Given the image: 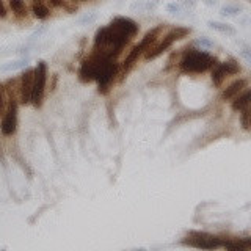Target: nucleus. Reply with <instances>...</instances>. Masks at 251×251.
I'll list each match as a JSON object with an SVG mask.
<instances>
[{"label":"nucleus","mask_w":251,"mask_h":251,"mask_svg":"<svg viewBox=\"0 0 251 251\" xmlns=\"http://www.w3.org/2000/svg\"><path fill=\"white\" fill-rule=\"evenodd\" d=\"M223 247L227 250H248L251 248V239H231L223 242Z\"/></svg>","instance_id":"obj_10"},{"label":"nucleus","mask_w":251,"mask_h":251,"mask_svg":"<svg viewBox=\"0 0 251 251\" xmlns=\"http://www.w3.org/2000/svg\"><path fill=\"white\" fill-rule=\"evenodd\" d=\"M217 65V60L210 57L209 53L201 50H190L184 55L182 61H180V69L184 73H204L210 68Z\"/></svg>","instance_id":"obj_1"},{"label":"nucleus","mask_w":251,"mask_h":251,"mask_svg":"<svg viewBox=\"0 0 251 251\" xmlns=\"http://www.w3.org/2000/svg\"><path fill=\"white\" fill-rule=\"evenodd\" d=\"M239 71H240V66L232 60L225 61V63H217L214 66V71H212V82H214V85L220 86L227 75L237 74Z\"/></svg>","instance_id":"obj_5"},{"label":"nucleus","mask_w":251,"mask_h":251,"mask_svg":"<svg viewBox=\"0 0 251 251\" xmlns=\"http://www.w3.org/2000/svg\"><path fill=\"white\" fill-rule=\"evenodd\" d=\"M247 88V80H243V78H240V80H235L234 83H231L227 88L223 91L222 94V99L223 100H229V99H234L235 96H239V93Z\"/></svg>","instance_id":"obj_8"},{"label":"nucleus","mask_w":251,"mask_h":251,"mask_svg":"<svg viewBox=\"0 0 251 251\" xmlns=\"http://www.w3.org/2000/svg\"><path fill=\"white\" fill-rule=\"evenodd\" d=\"M3 108V93H2V86H0V112Z\"/></svg>","instance_id":"obj_17"},{"label":"nucleus","mask_w":251,"mask_h":251,"mask_svg":"<svg viewBox=\"0 0 251 251\" xmlns=\"http://www.w3.org/2000/svg\"><path fill=\"white\" fill-rule=\"evenodd\" d=\"M187 243L202 250H214L223 245V242H220L218 237H214V235L206 232H190L187 237Z\"/></svg>","instance_id":"obj_4"},{"label":"nucleus","mask_w":251,"mask_h":251,"mask_svg":"<svg viewBox=\"0 0 251 251\" xmlns=\"http://www.w3.org/2000/svg\"><path fill=\"white\" fill-rule=\"evenodd\" d=\"M16 126H18V104H16L14 99H11L2 121V133L3 135H11L16 132Z\"/></svg>","instance_id":"obj_6"},{"label":"nucleus","mask_w":251,"mask_h":251,"mask_svg":"<svg viewBox=\"0 0 251 251\" xmlns=\"http://www.w3.org/2000/svg\"><path fill=\"white\" fill-rule=\"evenodd\" d=\"M46 78H47V68L46 63L39 61L33 74V90H31V102L35 107H39L44 98V88H46Z\"/></svg>","instance_id":"obj_3"},{"label":"nucleus","mask_w":251,"mask_h":251,"mask_svg":"<svg viewBox=\"0 0 251 251\" xmlns=\"http://www.w3.org/2000/svg\"><path fill=\"white\" fill-rule=\"evenodd\" d=\"M188 33H190V30H188V28H184V27H176V28H173V30L170 31V33L165 35V38L162 39V43H159L157 46L151 47V49H149V50L146 52L145 58H146V60H154V58H157L159 55H162L165 50H167L173 43L177 41V39L185 38Z\"/></svg>","instance_id":"obj_2"},{"label":"nucleus","mask_w":251,"mask_h":251,"mask_svg":"<svg viewBox=\"0 0 251 251\" xmlns=\"http://www.w3.org/2000/svg\"><path fill=\"white\" fill-rule=\"evenodd\" d=\"M33 74L35 71H27L21 78V100L24 104L31 102V90H33Z\"/></svg>","instance_id":"obj_7"},{"label":"nucleus","mask_w":251,"mask_h":251,"mask_svg":"<svg viewBox=\"0 0 251 251\" xmlns=\"http://www.w3.org/2000/svg\"><path fill=\"white\" fill-rule=\"evenodd\" d=\"M5 14H6V11H5V6H3V3H2V0H0V18H3Z\"/></svg>","instance_id":"obj_16"},{"label":"nucleus","mask_w":251,"mask_h":251,"mask_svg":"<svg viewBox=\"0 0 251 251\" xmlns=\"http://www.w3.org/2000/svg\"><path fill=\"white\" fill-rule=\"evenodd\" d=\"M212 27H215L218 30H222V31H227V33H234V30L232 28H227V27H222V24H210Z\"/></svg>","instance_id":"obj_14"},{"label":"nucleus","mask_w":251,"mask_h":251,"mask_svg":"<svg viewBox=\"0 0 251 251\" xmlns=\"http://www.w3.org/2000/svg\"><path fill=\"white\" fill-rule=\"evenodd\" d=\"M33 13L38 19H46L47 16H49V10H47V6L43 3H33Z\"/></svg>","instance_id":"obj_12"},{"label":"nucleus","mask_w":251,"mask_h":251,"mask_svg":"<svg viewBox=\"0 0 251 251\" xmlns=\"http://www.w3.org/2000/svg\"><path fill=\"white\" fill-rule=\"evenodd\" d=\"M248 105H251V88L247 90L245 93H242L240 96H237L232 100V110L239 112V110L247 108Z\"/></svg>","instance_id":"obj_9"},{"label":"nucleus","mask_w":251,"mask_h":251,"mask_svg":"<svg viewBox=\"0 0 251 251\" xmlns=\"http://www.w3.org/2000/svg\"><path fill=\"white\" fill-rule=\"evenodd\" d=\"M242 126L245 130L251 129V105H248L247 108H243V113H242Z\"/></svg>","instance_id":"obj_13"},{"label":"nucleus","mask_w":251,"mask_h":251,"mask_svg":"<svg viewBox=\"0 0 251 251\" xmlns=\"http://www.w3.org/2000/svg\"><path fill=\"white\" fill-rule=\"evenodd\" d=\"M80 2H85V0H80Z\"/></svg>","instance_id":"obj_19"},{"label":"nucleus","mask_w":251,"mask_h":251,"mask_svg":"<svg viewBox=\"0 0 251 251\" xmlns=\"http://www.w3.org/2000/svg\"><path fill=\"white\" fill-rule=\"evenodd\" d=\"M33 3H43V0H31Z\"/></svg>","instance_id":"obj_18"},{"label":"nucleus","mask_w":251,"mask_h":251,"mask_svg":"<svg viewBox=\"0 0 251 251\" xmlns=\"http://www.w3.org/2000/svg\"><path fill=\"white\" fill-rule=\"evenodd\" d=\"M49 3L52 6H61L63 5V0H49Z\"/></svg>","instance_id":"obj_15"},{"label":"nucleus","mask_w":251,"mask_h":251,"mask_svg":"<svg viewBox=\"0 0 251 251\" xmlns=\"http://www.w3.org/2000/svg\"><path fill=\"white\" fill-rule=\"evenodd\" d=\"M10 6H11L13 13L16 16H19V18L27 14V6L24 3V0H10Z\"/></svg>","instance_id":"obj_11"}]
</instances>
